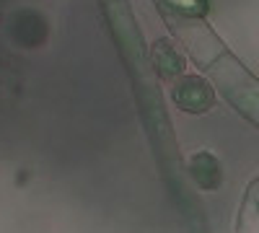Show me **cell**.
<instances>
[{
	"label": "cell",
	"mask_w": 259,
	"mask_h": 233,
	"mask_svg": "<svg viewBox=\"0 0 259 233\" xmlns=\"http://www.w3.org/2000/svg\"><path fill=\"white\" fill-rule=\"evenodd\" d=\"M3 31L11 47L21 52H34V50H41L52 39V21L45 11H39L34 6H21L8 13Z\"/></svg>",
	"instance_id": "obj_1"
},
{
	"label": "cell",
	"mask_w": 259,
	"mask_h": 233,
	"mask_svg": "<svg viewBox=\"0 0 259 233\" xmlns=\"http://www.w3.org/2000/svg\"><path fill=\"white\" fill-rule=\"evenodd\" d=\"M171 99L184 112H205L212 104V88L200 75H187L171 86Z\"/></svg>",
	"instance_id": "obj_2"
},
{
	"label": "cell",
	"mask_w": 259,
	"mask_h": 233,
	"mask_svg": "<svg viewBox=\"0 0 259 233\" xmlns=\"http://www.w3.org/2000/svg\"><path fill=\"white\" fill-rule=\"evenodd\" d=\"M189 176L200 189H218L223 181L221 163L212 153H197L189 158Z\"/></svg>",
	"instance_id": "obj_3"
}]
</instances>
